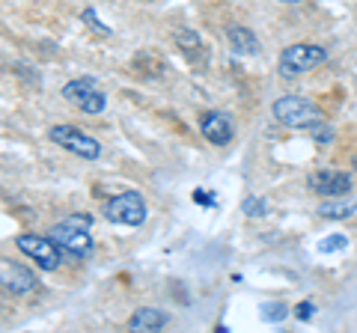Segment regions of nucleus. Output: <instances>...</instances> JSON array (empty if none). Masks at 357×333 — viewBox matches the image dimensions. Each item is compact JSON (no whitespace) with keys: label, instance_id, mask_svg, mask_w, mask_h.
<instances>
[{"label":"nucleus","instance_id":"nucleus-4","mask_svg":"<svg viewBox=\"0 0 357 333\" xmlns=\"http://www.w3.org/2000/svg\"><path fill=\"white\" fill-rule=\"evenodd\" d=\"M105 215H107L110 224L143 226L146 224V217H149V208H146V199H143L137 191H122L119 196H114L105 206Z\"/></svg>","mask_w":357,"mask_h":333},{"label":"nucleus","instance_id":"nucleus-7","mask_svg":"<svg viewBox=\"0 0 357 333\" xmlns=\"http://www.w3.org/2000/svg\"><path fill=\"white\" fill-rule=\"evenodd\" d=\"M63 98L66 102H72L75 107H81L84 114H93V116H98L107 107L105 93H98L96 84L86 81V77H75V81L66 84L63 86Z\"/></svg>","mask_w":357,"mask_h":333},{"label":"nucleus","instance_id":"nucleus-14","mask_svg":"<svg viewBox=\"0 0 357 333\" xmlns=\"http://www.w3.org/2000/svg\"><path fill=\"white\" fill-rule=\"evenodd\" d=\"M262 318L265 321H274V325H280V321L289 316V307L286 304H280V301H274V304H262Z\"/></svg>","mask_w":357,"mask_h":333},{"label":"nucleus","instance_id":"nucleus-18","mask_svg":"<svg viewBox=\"0 0 357 333\" xmlns=\"http://www.w3.org/2000/svg\"><path fill=\"white\" fill-rule=\"evenodd\" d=\"M81 18H84V21H86V24L93 27V30H98V33H110V27H107V24H102V21H98L96 9H84V15H81Z\"/></svg>","mask_w":357,"mask_h":333},{"label":"nucleus","instance_id":"nucleus-12","mask_svg":"<svg viewBox=\"0 0 357 333\" xmlns=\"http://www.w3.org/2000/svg\"><path fill=\"white\" fill-rule=\"evenodd\" d=\"M227 39H229V48L238 54V57H250V54L259 51V39L253 36V33L248 27H241V24H232L227 30Z\"/></svg>","mask_w":357,"mask_h":333},{"label":"nucleus","instance_id":"nucleus-19","mask_svg":"<svg viewBox=\"0 0 357 333\" xmlns=\"http://www.w3.org/2000/svg\"><path fill=\"white\" fill-rule=\"evenodd\" d=\"M194 199H197V203H206V206H215V196H208V194H203V191H197Z\"/></svg>","mask_w":357,"mask_h":333},{"label":"nucleus","instance_id":"nucleus-5","mask_svg":"<svg viewBox=\"0 0 357 333\" xmlns=\"http://www.w3.org/2000/svg\"><path fill=\"white\" fill-rule=\"evenodd\" d=\"M15 247L24 253L27 259L36 262L42 271H57L63 256H66L57 244H54L51 235H18L15 238Z\"/></svg>","mask_w":357,"mask_h":333},{"label":"nucleus","instance_id":"nucleus-8","mask_svg":"<svg viewBox=\"0 0 357 333\" xmlns=\"http://www.w3.org/2000/svg\"><path fill=\"white\" fill-rule=\"evenodd\" d=\"M307 187L312 194L325 196H345L351 191V176L342 170H316L307 176Z\"/></svg>","mask_w":357,"mask_h":333},{"label":"nucleus","instance_id":"nucleus-9","mask_svg":"<svg viewBox=\"0 0 357 333\" xmlns=\"http://www.w3.org/2000/svg\"><path fill=\"white\" fill-rule=\"evenodd\" d=\"M199 131H203V137L208 143H215V146H227L232 140V122L223 110H206V114L199 116Z\"/></svg>","mask_w":357,"mask_h":333},{"label":"nucleus","instance_id":"nucleus-13","mask_svg":"<svg viewBox=\"0 0 357 333\" xmlns=\"http://www.w3.org/2000/svg\"><path fill=\"white\" fill-rule=\"evenodd\" d=\"M167 313H161V309H152V307H140L137 313L131 316V330L137 333H146V330H161L167 325Z\"/></svg>","mask_w":357,"mask_h":333},{"label":"nucleus","instance_id":"nucleus-10","mask_svg":"<svg viewBox=\"0 0 357 333\" xmlns=\"http://www.w3.org/2000/svg\"><path fill=\"white\" fill-rule=\"evenodd\" d=\"M0 286L13 295H30L36 288V277L27 268H21V265H3L0 268Z\"/></svg>","mask_w":357,"mask_h":333},{"label":"nucleus","instance_id":"nucleus-3","mask_svg":"<svg viewBox=\"0 0 357 333\" xmlns=\"http://www.w3.org/2000/svg\"><path fill=\"white\" fill-rule=\"evenodd\" d=\"M328 60V51L321 45H312V42H298V45H289L280 54V75L283 77H298L307 75L312 69H319L321 63Z\"/></svg>","mask_w":357,"mask_h":333},{"label":"nucleus","instance_id":"nucleus-11","mask_svg":"<svg viewBox=\"0 0 357 333\" xmlns=\"http://www.w3.org/2000/svg\"><path fill=\"white\" fill-rule=\"evenodd\" d=\"M319 215L325 220H349L357 215V203L345 196H325L319 203Z\"/></svg>","mask_w":357,"mask_h":333},{"label":"nucleus","instance_id":"nucleus-15","mask_svg":"<svg viewBox=\"0 0 357 333\" xmlns=\"http://www.w3.org/2000/svg\"><path fill=\"white\" fill-rule=\"evenodd\" d=\"M345 247H349V238L345 235H328L319 241V253H340Z\"/></svg>","mask_w":357,"mask_h":333},{"label":"nucleus","instance_id":"nucleus-16","mask_svg":"<svg viewBox=\"0 0 357 333\" xmlns=\"http://www.w3.org/2000/svg\"><path fill=\"white\" fill-rule=\"evenodd\" d=\"M244 215H248V217H262L265 215V203H262V199H256V196H250V199H244Z\"/></svg>","mask_w":357,"mask_h":333},{"label":"nucleus","instance_id":"nucleus-17","mask_svg":"<svg viewBox=\"0 0 357 333\" xmlns=\"http://www.w3.org/2000/svg\"><path fill=\"white\" fill-rule=\"evenodd\" d=\"M312 316H316V304H312V301H301L295 307V318L298 321H310Z\"/></svg>","mask_w":357,"mask_h":333},{"label":"nucleus","instance_id":"nucleus-21","mask_svg":"<svg viewBox=\"0 0 357 333\" xmlns=\"http://www.w3.org/2000/svg\"><path fill=\"white\" fill-rule=\"evenodd\" d=\"M354 166H357V155H354Z\"/></svg>","mask_w":357,"mask_h":333},{"label":"nucleus","instance_id":"nucleus-20","mask_svg":"<svg viewBox=\"0 0 357 333\" xmlns=\"http://www.w3.org/2000/svg\"><path fill=\"white\" fill-rule=\"evenodd\" d=\"M280 3H301V0H280Z\"/></svg>","mask_w":357,"mask_h":333},{"label":"nucleus","instance_id":"nucleus-1","mask_svg":"<svg viewBox=\"0 0 357 333\" xmlns=\"http://www.w3.org/2000/svg\"><path fill=\"white\" fill-rule=\"evenodd\" d=\"M271 114L283 128H292V131H310V128L325 125V114H321V107H316L304 95L277 98V102L271 104Z\"/></svg>","mask_w":357,"mask_h":333},{"label":"nucleus","instance_id":"nucleus-6","mask_svg":"<svg viewBox=\"0 0 357 333\" xmlns=\"http://www.w3.org/2000/svg\"><path fill=\"white\" fill-rule=\"evenodd\" d=\"M48 140H54L57 146L69 149L72 155H77V158H84V161H96L98 155H102L98 140H93L89 134H84V131H77L72 125H54L48 131Z\"/></svg>","mask_w":357,"mask_h":333},{"label":"nucleus","instance_id":"nucleus-2","mask_svg":"<svg viewBox=\"0 0 357 333\" xmlns=\"http://www.w3.org/2000/svg\"><path fill=\"white\" fill-rule=\"evenodd\" d=\"M89 229H93V220L84 215H72V217L60 220L57 226H51L48 235L54 238V244H57L66 256L86 259L89 253H93V235H89Z\"/></svg>","mask_w":357,"mask_h":333}]
</instances>
